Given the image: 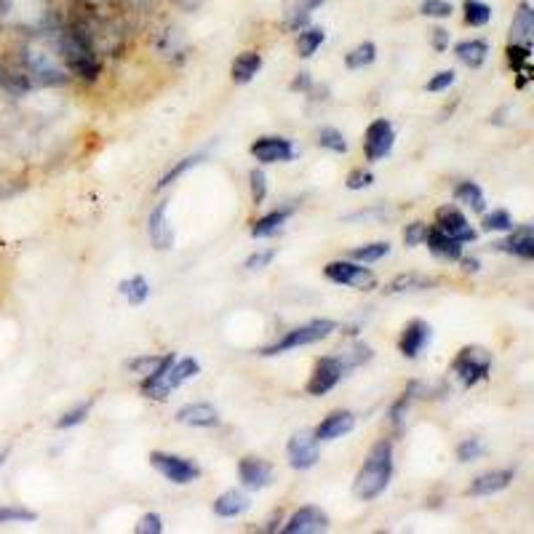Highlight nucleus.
<instances>
[{
  "mask_svg": "<svg viewBox=\"0 0 534 534\" xmlns=\"http://www.w3.org/2000/svg\"><path fill=\"white\" fill-rule=\"evenodd\" d=\"M118 292H121L123 300H129L131 305H142V302L150 297V284H147L145 276H134L129 281H121L118 284Z\"/></svg>",
  "mask_w": 534,
  "mask_h": 534,
  "instance_id": "obj_33",
  "label": "nucleus"
},
{
  "mask_svg": "<svg viewBox=\"0 0 534 534\" xmlns=\"http://www.w3.org/2000/svg\"><path fill=\"white\" fill-rule=\"evenodd\" d=\"M462 267H465L468 273H476L478 267H481V262H478L476 257H468V259H462Z\"/></svg>",
  "mask_w": 534,
  "mask_h": 534,
  "instance_id": "obj_56",
  "label": "nucleus"
},
{
  "mask_svg": "<svg viewBox=\"0 0 534 534\" xmlns=\"http://www.w3.org/2000/svg\"><path fill=\"white\" fill-rule=\"evenodd\" d=\"M345 374H348V369H345V364L340 361V356L318 358L308 380V393L316 398L326 396L329 390L337 388V382H340Z\"/></svg>",
  "mask_w": 534,
  "mask_h": 534,
  "instance_id": "obj_9",
  "label": "nucleus"
},
{
  "mask_svg": "<svg viewBox=\"0 0 534 534\" xmlns=\"http://www.w3.org/2000/svg\"><path fill=\"white\" fill-rule=\"evenodd\" d=\"M513 233L505 238V241L497 243V249L508 251V254H516L521 259H532L534 257V230L532 225H521V227H510Z\"/></svg>",
  "mask_w": 534,
  "mask_h": 534,
  "instance_id": "obj_22",
  "label": "nucleus"
},
{
  "mask_svg": "<svg viewBox=\"0 0 534 534\" xmlns=\"http://www.w3.org/2000/svg\"><path fill=\"white\" fill-rule=\"evenodd\" d=\"M513 227V219H510V214L505 209H494L492 214H486L484 217V230H497V233H505V230H510Z\"/></svg>",
  "mask_w": 534,
  "mask_h": 534,
  "instance_id": "obj_46",
  "label": "nucleus"
},
{
  "mask_svg": "<svg viewBox=\"0 0 534 534\" xmlns=\"http://www.w3.org/2000/svg\"><path fill=\"white\" fill-rule=\"evenodd\" d=\"M329 529V516L316 505H305L286 521L284 532L286 534H318Z\"/></svg>",
  "mask_w": 534,
  "mask_h": 534,
  "instance_id": "obj_14",
  "label": "nucleus"
},
{
  "mask_svg": "<svg viewBox=\"0 0 534 534\" xmlns=\"http://www.w3.org/2000/svg\"><path fill=\"white\" fill-rule=\"evenodd\" d=\"M22 73L30 78L33 83H41V86H59V83L67 81L65 67L57 62V49L51 43V49L41 46V43H27L22 49Z\"/></svg>",
  "mask_w": 534,
  "mask_h": 534,
  "instance_id": "obj_3",
  "label": "nucleus"
},
{
  "mask_svg": "<svg viewBox=\"0 0 534 534\" xmlns=\"http://www.w3.org/2000/svg\"><path fill=\"white\" fill-rule=\"evenodd\" d=\"M438 281L436 278L422 276V273H401L385 286V292L388 294H404V292H425V289H433Z\"/></svg>",
  "mask_w": 534,
  "mask_h": 534,
  "instance_id": "obj_28",
  "label": "nucleus"
},
{
  "mask_svg": "<svg viewBox=\"0 0 534 534\" xmlns=\"http://www.w3.org/2000/svg\"><path fill=\"white\" fill-rule=\"evenodd\" d=\"M278 251L276 249H265V251H257V254H251L249 259H246V270H262V267H267L273 259H276Z\"/></svg>",
  "mask_w": 534,
  "mask_h": 534,
  "instance_id": "obj_53",
  "label": "nucleus"
},
{
  "mask_svg": "<svg viewBox=\"0 0 534 534\" xmlns=\"http://www.w3.org/2000/svg\"><path fill=\"white\" fill-rule=\"evenodd\" d=\"M324 276L329 281L340 286H350V289H361V292H369L377 286V276H374L369 267H364L361 262H348V259H337V262H329L324 267Z\"/></svg>",
  "mask_w": 534,
  "mask_h": 534,
  "instance_id": "obj_8",
  "label": "nucleus"
},
{
  "mask_svg": "<svg viewBox=\"0 0 534 534\" xmlns=\"http://www.w3.org/2000/svg\"><path fill=\"white\" fill-rule=\"evenodd\" d=\"M430 337H433V329H430V324H425V321H420V318L409 321V324L404 326L401 337H398V350H401V356L417 358L422 350L428 348Z\"/></svg>",
  "mask_w": 534,
  "mask_h": 534,
  "instance_id": "obj_15",
  "label": "nucleus"
},
{
  "mask_svg": "<svg viewBox=\"0 0 534 534\" xmlns=\"http://www.w3.org/2000/svg\"><path fill=\"white\" fill-rule=\"evenodd\" d=\"M390 478H393V441L382 438V441H377L372 446V452H369L361 470L356 473L353 494L364 502L377 500L388 489Z\"/></svg>",
  "mask_w": 534,
  "mask_h": 534,
  "instance_id": "obj_2",
  "label": "nucleus"
},
{
  "mask_svg": "<svg viewBox=\"0 0 534 534\" xmlns=\"http://www.w3.org/2000/svg\"><path fill=\"white\" fill-rule=\"evenodd\" d=\"M436 227L441 233L452 235L460 243H473L476 241V230L468 225V219L457 206H441L436 211Z\"/></svg>",
  "mask_w": 534,
  "mask_h": 534,
  "instance_id": "obj_12",
  "label": "nucleus"
},
{
  "mask_svg": "<svg viewBox=\"0 0 534 534\" xmlns=\"http://www.w3.org/2000/svg\"><path fill=\"white\" fill-rule=\"evenodd\" d=\"M372 182H374V174H372V171H364V169L350 171L348 179H345V185H348V190H364V187H369Z\"/></svg>",
  "mask_w": 534,
  "mask_h": 534,
  "instance_id": "obj_50",
  "label": "nucleus"
},
{
  "mask_svg": "<svg viewBox=\"0 0 534 534\" xmlns=\"http://www.w3.org/2000/svg\"><path fill=\"white\" fill-rule=\"evenodd\" d=\"M310 86H313V81H310V73H300L297 78H294L289 89L292 91H310Z\"/></svg>",
  "mask_w": 534,
  "mask_h": 534,
  "instance_id": "obj_55",
  "label": "nucleus"
},
{
  "mask_svg": "<svg viewBox=\"0 0 534 534\" xmlns=\"http://www.w3.org/2000/svg\"><path fill=\"white\" fill-rule=\"evenodd\" d=\"M249 187H251V198L254 203H262L267 198V177L262 169H254L249 174Z\"/></svg>",
  "mask_w": 534,
  "mask_h": 534,
  "instance_id": "obj_48",
  "label": "nucleus"
},
{
  "mask_svg": "<svg viewBox=\"0 0 534 534\" xmlns=\"http://www.w3.org/2000/svg\"><path fill=\"white\" fill-rule=\"evenodd\" d=\"M428 243V249L436 254V257L441 259H462V243L457 241V238H452V235L441 233L436 225L428 227V233H425V241Z\"/></svg>",
  "mask_w": 534,
  "mask_h": 534,
  "instance_id": "obj_23",
  "label": "nucleus"
},
{
  "mask_svg": "<svg viewBox=\"0 0 534 534\" xmlns=\"http://www.w3.org/2000/svg\"><path fill=\"white\" fill-rule=\"evenodd\" d=\"M203 158H206V153H195V155H187V158H182V161H179L177 166H171V169L166 171V174H163L161 182H158L155 187H158V190H166V187L174 185V182H177V179L182 177V174H187V171L195 169L198 163H203Z\"/></svg>",
  "mask_w": 534,
  "mask_h": 534,
  "instance_id": "obj_37",
  "label": "nucleus"
},
{
  "mask_svg": "<svg viewBox=\"0 0 534 534\" xmlns=\"http://www.w3.org/2000/svg\"><path fill=\"white\" fill-rule=\"evenodd\" d=\"M38 521L35 510H27L22 505H0V524H33Z\"/></svg>",
  "mask_w": 534,
  "mask_h": 534,
  "instance_id": "obj_40",
  "label": "nucleus"
},
{
  "mask_svg": "<svg viewBox=\"0 0 534 534\" xmlns=\"http://www.w3.org/2000/svg\"><path fill=\"white\" fill-rule=\"evenodd\" d=\"M262 70V54L259 51H243L241 57H235L233 62V81L235 83H249L254 81V75Z\"/></svg>",
  "mask_w": 534,
  "mask_h": 534,
  "instance_id": "obj_30",
  "label": "nucleus"
},
{
  "mask_svg": "<svg viewBox=\"0 0 534 534\" xmlns=\"http://www.w3.org/2000/svg\"><path fill=\"white\" fill-rule=\"evenodd\" d=\"M49 38L54 49L62 57L65 67L81 81H97L102 75V62H99V51L89 41V35L83 33L78 22H67L62 27H51Z\"/></svg>",
  "mask_w": 534,
  "mask_h": 534,
  "instance_id": "obj_1",
  "label": "nucleus"
},
{
  "mask_svg": "<svg viewBox=\"0 0 534 534\" xmlns=\"http://www.w3.org/2000/svg\"><path fill=\"white\" fill-rule=\"evenodd\" d=\"M425 233H428V225L425 222H412V225H406L404 230V243L406 246H420L425 241Z\"/></svg>",
  "mask_w": 534,
  "mask_h": 534,
  "instance_id": "obj_51",
  "label": "nucleus"
},
{
  "mask_svg": "<svg viewBox=\"0 0 534 534\" xmlns=\"http://www.w3.org/2000/svg\"><path fill=\"white\" fill-rule=\"evenodd\" d=\"M201 374V364L195 361V358H179V361H174L171 364V369L166 372V380H163V385H166V390H174L179 388L182 382L193 380V377H198Z\"/></svg>",
  "mask_w": 534,
  "mask_h": 534,
  "instance_id": "obj_29",
  "label": "nucleus"
},
{
  "mask_svg": "<svg viewBox=\"0 0 534 534\" xmlns=\"http://www.w3.org/2000/svg\"><path fill=\"white\" fill-rule=\"evenodd\" d=\"M334 329H337V324H334V321H329V318H318V321H310V324L297 326V329H292V332H286L281 340L259 350V356H265V358L281 356V353H286V350H297V348H305V345H316V342L326 340V337H329Z\"/></svg>",
  "mask_w": 534,
  "mask_h": 534,
  "instance_id": "obj_5",
  "label": "nucleus"
},
{
  "mask_svg": "<svg viewBox=\"0 0 534 534\" xmlns=\"http://www.w3.org/2000/svg\"><path fill=\"white\" fill-rule=\"evenodd\" d=\"M326 41V33L321 27H310V30H300V38H297V54L302 59H310L321 49V43Z\"/></svg>",
  "mask_w": 534,
  "mask_h": 534,
  "instance_id": "obj_36",
  "label": "nucleus"
},
{
  "mask_svg": "<svg viewBox=\"0 0 534 534\" xmlns=\"http://www.w3.org/2000/svg\"><path fill=\"white\" fill-rule=\"evenodd\" d=\"M166 211H169V201H158L155 209L147 214V235L158 251H169L174 246V230L166 219Z\"/></svg>",
  "mask_w": 534,
  "mask_h": 534,
  "instance_id": "obj_13",
  "label": "nucleus"
},
{
  "mask_svg": "<svg viewBox=\"0 0 534 534\" xmlns=\"http://www.w3.org/2000/svg\"><path fill=\"white\" fill-rule=\"evenodd\" d=\"M374 350L364 342H356V345H350V348L340 350V361L345 364V369H356V366H364L366 361H372Z\"/></svg>",
  "mask_w": 534,
  "mask_h": 534,
  "instance_id": "obj_38",
  "label": "nucleus"
},
{
  "mask_svg": "<svg viewBox=\"0 0 534 534\" xmlns=\"http://www.w3.org/2000/svg\"><path fill=\"white\" fill-rule=\"evenodd\" d=\"M318 147L324 150H332V153H348V142L342 137V131L326 126V129L318 131Z\"/></svg>",
  "mask_w": 534,
  "mask_h": 534,
  "instance_id": "obj_42",
  "label": "nucleus"
},
{
  "mask_svg": "<svg viewBox=\"0 0 534 534\" xmlns=\"http://www.w3.org/2000/svg\"><path fill=\"white\" fill-rule=\"evenodd\" d=\"M454 83V73L452 70H441V73H436L433 78H430L428 83H425V89L430 91V94H438V91L449 89Z\"/></svg>",
  "mask_w": 534,
  "mask_h": 534,
  "instance_id": "obj_52",
  "label": "nucleus"
},
{
  "mask_svg": "<svg viewBox=\"0 0 534 534\" xmlns=\"http://www.w3.org/2000/svg\"><path fill=\"white\" fill-rule=\"evenodd\" d=\"M374 59H377V46L372 41H364L358 43L350 54H345V67L348 70H364V67L372 65Z\"/></svg>",
  "mask_w": 534,
  "mask_h": 534,
  "instance_id": "obj_34",
  "label": "nucleus"
},
{
  "mask_svg": "<svg viewBox=\"0 0 534 534\" xmlns=\"http://www.w3.org/2000/svg\"><path fill=\"white\" fill-rule=\"evenodd\" d=\"M294 214V206H284V209H276L265 214V217H259L254 225H251V235L254 238H270V235H276L281 227L289 222V217Z\"/></svg>",
  "mask_w": 534,
  "mask_h": 534,
  "instance_id": "obj_26",
  "label": "nucleus"
},
{
  "mask_svg": "<svg viewBox=\"0 0 534 534\" xmlns=\"http://www.w3.org/2000/svg\"><path fill=\"white\" fill-rule=\"evenodd\" d=\"M9 25L25 33H46L49 11L46 0H0V27Z\"/></svg>",
  "mask_w": 534,
  "mask_h": 534,
  "instance_id": "obj_4",
  "label": "nucleus"
},
{
  "mask_svg": "<svg viewBox=\"0 0 534 534\" xmlns=\"http://www.w3.org/2000/svg\"><path fill=\"white\" fill-rule=\"evenodd\" d=\"M150 465H153L158 473H161L166 481L171 484H193L195 478H201V468L198 462L187 460V457H179V454L169 452H150Z\"/></svg>",
  "mask_w": 534,
  "mask_h": 534,
  "instance_id": "obj_7",
  "label": "nucleus"
},
{
  "mask_svg": "<svg viewBox=\"0 0 534 534\" xmlns=\"http://www.w3.org/2000/svg\"><path fill=\"white\" fill-rule=\"evenodd\" d=\"M417 390H420V385H417V382H412V385H409V390H404V393H401V398H398L396 404H393V409H390V422H393L396 428L401 425V422H404L406 412H409V406H412L414 396H417Z\"/></svg>",
  "mask_w": 534,
  "mask_h": 534,
  "instance_id": "obj_41",
  "label": "nucleus"
},
{
  "mask_svg": "<svg viewBox=\"0 0 534 534\" xmlns=\"http://www.w3.org/2000/svg\"><path fill=\"white\" fill-rule=\"evenodd\" d=\"M356 428V414L353 412H332L329 417L321 420L313 433H316L318 441H334V438L348 436L350 430Z\"/></svg>",
  "mask_w": 534,
  "mask_h": 534,
  "instance_id": "obj_20",
  "label": "nucleus"
},
{
  "mask_svg": "<svg viewBox=\"0 0 534 534\" xmlns=\"http://www.w3.org/2000/svg\"><path fill=\"white\" fill-rule=\"evenodd\" d=\"M238 478L249 489H265L273 481V465L267 460H259V457H243L238 462Z\"/></svg>",
  "mask_w": 534,
  "mask_h": 534,
  "instance_id": "obj_17",
  "label": "nucleus"
},
{
  "mask_svg": "<svg viewBox=\"0 0 534 534\" xmlns=\"http://www.w3.org/2000/svg\"><path fill=\"white\" fill-rule=\"evenodd\" d=\"M452 3L449 0H422L420 3V14L433 19H446L452 17Z\"/></svg>",
  "mask_w": 534,
  "mask_h": 534,
  "instance_id": "obj_45",
  "label": "nucleus"
},
{
  "mask_svg": "<svg viewBox=\"0 0 534 534\" xmlns=\"http://www.w3.org/2000/svg\"><path fill=\"white\" fill-rule=\"evenodd\" d=\"M393 145H396V129H393V123L385 121V118H377L374 123H369L364 137L366 161H385V158L393 153Z\"/></svg>",
  "mask_w": 534,
  "mask_h": 534,
  "instance_id": "obj_10",
  "label": "nucleus"
},
{
  "mask_svg": "<svg viewBox=\"0 0 534 534\" xmlns=\"http://www.w3.org/2000/svg\"><path fill=\"white\" fill-rule=\"evenodd\" d=\"M134 532L137 534H161L163 532L161 516H158V513H145V516L137 521V526H134Z\"/></svg>",
  "mask_w": 534,
  "mask_h": 534,
  "instance_id": "obj_49",
  "label": "nucleus"
},
{
  "mask_svg": "<svg viewBox=\"0 0 534 534\" xmlns=\"http://www.w3.org/2000/svg\"><path fill=\"white\" fill-rule=\"evenodd\" d=\"M9 454H11V446H6V449H3V452H0V468H3V465H6V460H9Z\"/></svg>",
  "mask_w": 534,
  "mask_h": 534,
  "instance_id": "obj_57",
  "label": "nucleus"
},
{
  "mask_svg": "<svg viewBox=\"0 0 534 534\" xmlns=\"http://www.w3.org/2000/svg\"><path fill=\"white\" fill-rule=\"evenodd\" d=\"M321 6H324V0H297L292 9H289V17H286V30L300 33L302 27L310 22V17H313V11L321 9Z\"/></svg>",
  "mask_w": 534,
  "mask_h": 534,
  "instance_id": "obj_31",
  "label": "nucleus"
},
{
  "mask_svg": "<svg viewBox=\"0 0 534 534\" xmlns=\"http://www.w3.org/2000/svg\"><path fill=\"white\" fill-rule=\"evenodd\" d=\"M174 420L179 425H187V428H217L219 412L211 404H206V401H198V404L182 406Z\"/></svg>",
  "mask_w": 534,
  "mask_h": 534,
  "instance_id": "obj_18",
  "label": "nucleus"
},
{
  "mask_svg": "<svg viewBox=\"0 0 534 534\" xmlns=\"http://www.w3.org/2000/svg\"><path fill=\"white\" fill-rule=\"evenodd\" d=\"M433 46H436V51L449 49V33H446L444 27H436V30H433Z\"/></svg>",
  "mask_w": 534,
  "mask_h": 534,
  "instance_id": "obj_54",
  "label": "nucleus"
},
{
  "mask_svg": "<svg viewBox=\"0 0 534 534\" xmlns=\"http://www.w3.org/2000/svg\"><path fill=\"white\" fill-rule=\"evenodd\" d=\"M316 433L313 430H300V433H294L289 438V444H286V457H289V465L294 470H310L321 460V449H318Z\"/></svg>",
  "mask_w": 534,
  "mask_h": 534,
  "instance_id": "obj_11",
  "label": "nucleus"
},
{
  "mask_svg": "<svg viewBox=\"0 0 534 534\" xmlns=\"http://www.w3.org/2000/svg\"><path fill=\"white\" fill-rule=\"evenodd\" d=\"M33 86L35 83L19 67L0 62V91H6L9 97H25L27 91H33Z\"/></svg>",
  "mask_w": 534,
  "mask_h": 534,
  "instance_id": "obj_25",
  "label": "nucleus"
},
{
  "mask_svg": "<svg viewBox=\"0 0 534 534\" xmlns=\"http://www.w3.org/2000/svg\"><path fill=\"white\" fill-rule=\"evenodd\" d=\"M390 254V243L388 241H377V243H366V246H358V249L350 251V257L366 265V262H380L382 257Z\"/></svg>",
  "mask_w": 534,
  "mask_h": 534,
  "instance_id": "obj_39",
  "label": "nucleus"
},
{
  "mask_svg": "<svg viewBox=\"0 0 534 534\" xmlns=\"http://www.w3.org/2000/svg\"><path fill=\"white\" fill-rule=\"evenodd\" d=\"M163 358L166 356H142V358H134V361H129V369L134 374H142V377H150V374L158 369V366L163 364Z\"/></svg>",
  "mask_w": 534,
  "mask_h": 534,
  "instance_id": "obj_47",
  "label": "nucleus"
},
{
  "mask_svg": "<svg viewBox=\"0 0 534 534\" xmlns=\"http://www.w3.org/2000/svg\"><path fill=\"white\" fill-rule=\"evenodd\" d=\"M91 406H94V401H86V404H78L75 409H70V412H65L62 417L57 420V428L65 430V428H75V425H81L86 417H89Z\"/></svg>",
  "mask_w": 534,
  "mask_h": 534,
  "instance_id": "obj_43",
  "label": "nucleus"
},
{
  "mask_svg": "<svg viewBox=\"0 0 534 534\" xmlns=\"http://www.w3.org/2000/svg\"><path fill=\"white\" fill-rule=\"evenodd\" d=\"M211 508H214V513H217L219 518H235L251 508V497L238 492V489H227L225 494H219Z\"/></svg>",
  "mask_w": 534,
  "mask_h": 534,
  "instance_id": "obj_24",
  "label": "nucleus"
},
{
  "mask_svg": "<svg viewBox=\"0 0 534 534\" xmlns=\"http://www.w3.org/2000/svg\"><path fill=\"white\" fill-rule=\"evenodd\" d=\"M454 201L465 203V206H468L470 211H476V214H484L486 211L484 190H481L476 182H462V185H457V190H454Z\"/></svg>",
  "mask_w": 534,
  "mask_h": 534,
  "instance_id": "obj_32",
  "label": "nucleus"
},
{
  "mask_svg": "<svg viewBox=\"0 0 534 534\" xmlns=\"http://www.w3.org/2000/svg\"><path fill=\"white\" fill-rule=\"evenodd\" d=\"M452 369L465 388H473L492 372V353L484 348H462L460 356L454 358Z\"/></svg>",
  "mask_w": 534,
  "mask_h": 534,
  "instance_id": "obj_6",
  "label": "nucleus"
},
{
  "mask_svg": "<svg viewBox=\"0 0 534 534\" xmlns=\"http://www.w3.org/2000/svg\"><path fill=\"white\" fill-rule=\"evenodd\" d=\"M454 54L460 59L462 65H468L470 70H476L486 62L489 57V43L481 41V38H473V41H460L454 46Z\"/></svg>",
  "mask_w": 534,
  "mask_h": 534,
  "instance_id": "obj_27",
  "label": "nucleus"
},
{
  "mask_svg": "<svg viewBox=\"0 0 534 534\" xmlns=\"http://www.w3.org/2000/svg\"><path fill=\"white\" fill-rule=\"evenodd\" d=\"M534 41V11L529 3H521L513 17V25H510V43L513 46H524V49H532Z\"/></svg>",
  "mask_w": 534,
  "mask_h": 534,
  "instance_id": "obj_21",
  "label": "nucleus"
},
{
  "mask_svg": "<svg viewBox=\"0 0 534 534\" xmlns=\"http://www.w3.org/2000/svg\"><path fill=\"white\" fill-rule=\"evenodd\" d=\"M251 155L259 163H289L294 161V145L284 137H262L251 145Z\"/></svg>",
  "mask_w": 534,
  "mask_h": 534,
  "instance_id": "obj_16",
  "label": "nucleus"
},
{
  "mask_svg": "<svg viewBox=\"0 0 534 534\" xmlns=\"http://www.w3.org/2000/svg\"><path fill=\"white\" fill-rule=\"evenodd\" d=\"M516 476V470H489V473H481L478 478H473V484L468 486V494L473 497H489V494H497L502 489H508L510 481Z\"/></svg>",
  "mask_w": 534,
  "mask_h": 534,
  "instance_id": "obj_19",
  "label": "nucleus"
},
{
  "mask_svg": "<svg viewBox=\"0 0 534 534\" xmlns=\"http://www.w3.org/2000/svg\"><path fill=\"white\" fill-rule=\"evenodd\" d=\"M462 11H465V25L470 27H484L492 19V6L484 0H465Z\"/></svg>",
  "mask_w": 534,
  "mask_h": 534,
  "instance_id": "obj_35",
  "label": "nucleus"
},
{
  "mask_svg": "<svg viewBox=\"0 0 534 534\" xmlns=\"http://www.w3.org/2000/svg\"><path fill=\"white\" fill-rule=\"evenodd\" d=\"M486 452V446L481 438H465L460 446H457V460L460 462H470V460H478L481 454Z\"/></svg>",
  "mask_w": 534,
  "mask_h": 534,
  "instance_id": "obj_44",
  "label": "nucleus"
}]
</instances>
